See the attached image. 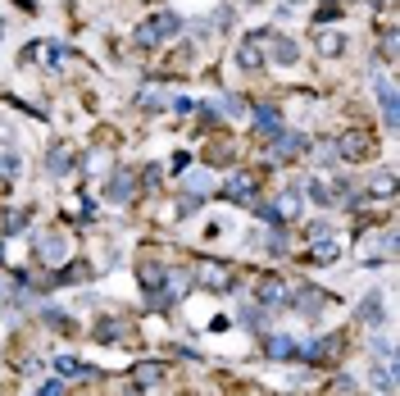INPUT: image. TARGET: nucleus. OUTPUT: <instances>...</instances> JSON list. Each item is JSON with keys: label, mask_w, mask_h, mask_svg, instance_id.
Here are the masks:
<instances>
[{"label": "nucleus", "mask_w": 400, "mask_h": 396, "mask_svg": "<svg viewBox=\"0 0 400 396\" xmlns=\"http://www.w3.org/2000/svg\"><path fill=\"white\" fill-rule=\"evenodd\" d=\"M37 251H41V260H64V251H68V246H64V237H59V232H50V237H46V246H37Z\"/></svg>", "instance_id": "2eb2a0df"}, {"label": "nucleus", "mask_w": 400, "mask_h": 396, "mask_svg": "<svg viewBox=\"0 0 400 396\" xmlns=\"http://www.w3.org/2000/svg\"><path fill=\"white\" fill-rule=\"evenodd\" d=\"M255 128H260V137H278V132H282V114L273 110V105H260V110H255Z\"/></svg>", "instance_id": "0eeeda50"}, {"label": "nucleus", "mask_w": 400, "mask_h": 396, "mask_svg": "<svg viewBox=\"0 0 400 396\" xmlns=\"http://www.w3.org/2000/svg\"><path fill=\"white\" fill-rule=\"evenodd\" d=\"M178 209H182V214H196V209H200V191L191 187V191H187L182 200H178Z\"/></svg>", "instance_id": "b1692460"}, {"label": "nucleus", "mask_w": 400, "mask_h": 396, "mask_svg": "<svg viewBox=\"0 0 400 396\" xmlns=\"http://www.w3.org/2000/svg\"><path fill=\"white\" fill-rule=\"evenodd\" d=\"M264 37H269V32H250L246 37V46H241V68H255V64H260V41H264Z\"/></svg>", "instance_id": "f8f14e48"}, {"label": "nucleus", "mask_w": 400, "mask_h": 396, "mask_svg": "<svg viewBox=\"0 0 400 396\" xmlns=\"http://www.w3.org/2000/svg\"><path fill=\"white\" fill-rule=\"evenodd\" d=\"M41 319L50 323V328H68V323H64V310H55V305H46V310H41Z\"/></svg>", "instance_id": "393cba45"}, {"label": "nucleus", "mask_w": 400, "mask_h": 396, "mask_svg": "<svg viewBox=\"0 0 400 396\" xmlns=\"http://www.w3.org/2000/svg\"><path fill=\"white\" fill-rule=\"evenodd\" d=\"M382 319H387V314H382V296H364V301H359V323L378 328Z\"/></svg>", "instance_id": "1a4fd4ad"}, {"label": "nucleus", "mask_w": 400, "mask_h": 396, "mask_svg": "<svg viewBox=\"0 0 400 396\" xmlns=\"http://www.w3.org/2000/svg\"><path fill=\"white\" fill-rule=\"evenodd\" d=\"M332 392H355V378H350V374H336V378H332Z\"/></svg>", "instance_id": "bb28decb"}, {"label": "nucleus", "mask_w": 400, "mask_h": 396, "mask_svg": "<svg viewBox=\"0 0 400 396\" xmlns=\"http://www.w3.org/2000/svg\"><path fill=\"white\" fill-rule=\"evenodd\" d=\"M50 173H55V178L68 173V151H64V146H55V151H50Z\"/></svg>", "instance_id": "aec40b11"}, {"label": "nucleus", "mask_w": 400, "mask_h": 396, "mask_svg": "<svg viewBox=\"0 0 400 396\" xmlns=\"http://www.w3.org/2000/svg\"><path fill=\"white\" fill-rule=\"evenodd\" d=\"M209 28L227 32V28H232V5H223V10H214V14H209Z\"/></svg>", "instance_id": "6ab92c4d"}, {"label": "nucleus", "mask_w": 400, "mask_h": 396, "mask_svg": "<svg viewBox=\"0 0 400 396\" xmlns=\"http://www.w3.org/2000/svg\"><path fill=\"white\" fill-rule=\"evenodd\" d=\"M373 383H378V392H396V374H391L387 364H382V369H373Z\"/></svg>", "instance_id": "412c9836"}, {"label": "nucleus", "mask_w": 400, "mask_h": 396, "mask_svg": "<svg viewBox=\"0 0 400 396\" xmlns=\"http://www.w3.org/2000/svg\"><path fill=\"white\" fill-rule=\"evenodd\" d=\"M378 100H382V114H387V128H396V87L387 77H378Z\"/></svg>", "instance_id": "9d476101"}, {"label": "nucleus", "mask_w": 400, "mask_h": 396, "mask_svg": "<svg viewBox=\"0 0 400 396\" xmlns=\"http://www.w3.org/2000/svg\"><path fill=\"white\" fill-rule=\"evenodd\" d=\"M137 383H164V364H137Z\"/></svg>", "instance_id": "a211bd4d"}, {"label": "nucleus", "mask_w": 400, "mask_h": 396, "mask_svg": "<svg viewBox=\"0 0 400 396\" xmlns=\"http://www.w3.org/2000/svg\"><path fill=\"white\" fill-rule=\"evenodd\" d=\"M269 142H273V155H282V160H296V155L305 151V137L301 132H287V128H282L278 137H269Z\"/></svg>", "instance_id": "7ed1b4c3"}, {"label": "nucleus", "mask_w": 400, "mask_h": 396, "mask_svg": "<svg viewBox=\"0 0 400 396\" xmlns=\"http://www.w3.org/2000/svg\"><path fill=\"white\" fill-rule=\"evenodd\" d=\"M323 301H327L323 292H314V287H296L292 296H287V305H292L296 314H309V319H314V314L323 310Z\"/></svg>", "instance_id": "f257e3e1"}, {"label": "nucleus", "mask_w": 400, "mask_h": 396, "mask_svg": "<svg viewBox=\"0 0 400 396\" xmlns=\"http://www.w3.org/2000/svg\"><path fill=\"white\" fill-rule=\"evenodd\" d=\"M200 283H205L209 292H223V287H227V274L218 269V264H200Z\"/></svg>", "instance_id": "4468645a"}, {"label": "nucleus", "mask_w": 400, "mask_h": 396, "mask_svg": "<svg viewBox=\"0 0 400 396\" xmlns=\"http://www.w3.org/2000/svg\"><path fill=\"white\" fill-rule=\"evenodd\" d=\"M155 37H160V41H164V37H178V32H182V19H178V14H155Z\"/></svg>", "instance_id": "ddd939ff"}, {"label": "nucleus", "mask_w": 400, "mask_h": 396, "mask_svg": "<svg viewBox=\"0 0 400 396\" xmlns=\"http://www.w3.org/2000/svg\"><path fill=\"white\" fill-rule=\"evenodd\" d=\"M37 392H46V396H59V392H64V383H59V378H50V383H41Z\"/></svg>", "instance_id": "cd10ccee"}, {"label": "nucleus", "mask_w": 400, "mask_h": 396, "mask_svg": "<svg viewBox=\"0 0 400 396\" xmlns=\"http://www.w3.org/2000/svg\"><path fill=\"white\" fill-rule=\"evenodd\" d=\"M292 5H301V0H292Z\"/></svg>", "instance_id": "c85d7f7f"}, {"label": "nucleus", "mask_w": 400, "mask_h": 396, "mask_svg": "<svg viewBox=\"0 0 400 396\" xmlns=\"http://www.w3.org/2000/svg\"><path fill=\"white\" fill-rule=\"evenodd\" d=\"M318 50H323V55H341V50H346V37H336V32H318Z\"/></svg>", "instance_id": "dca6fc26"}, {"label": "nucleus", "mask_w": 400, "mask_h": 396, "mask_svg": "<svg viewBox=\"0 0 400 396\" xmlns=\"http://www.w3.org/2000/svg\"><path fill=\"white\" fill-rule=\"evenodd\" d=\"M19 173V155H0V178H14Z\"/></svg>", "instance_id": "a878e982"}, {"label": "nucleus", "mask_w": 400, "mask_h": 396, "mask_svg": "<svg viewBox=\"0 0 400 396\" xmlns=\"http://www.w3.org/2000/svg\"><path fill=\"white\" fill-rule=\"evenodd\" d=\"M105 200H114V205H123V200H132V178L123 173V169H114V178L105 182Z\"/></svg>", "instance_id": "39448f33"}, {"label": "nucleus", "mask_w": 400, "mask_h": 396, "mask_svg": "<svg viewBox=\"0 0 400 396\" xmlns=\"http://www.w3.org/2000/svg\"><path fill=\"white\" fill-rule=\"evenodd\" d=\"M264 319H269V310H264V305H246V310H241V323H246V328H260Z\"/></svg>", "instance_id": "f3484780"}, {"label": "nucleus", "mask_w": 400, "mask_h": 396, "mask_svg": "<svg viewBox=\"0 0 400 396\" xmlns=\"http://www.w3.org/2000/svg\"><path fill=\"white\" fill-rule=\"evenodd\" d=\"M155 41H160V37H155V23L146 19V23L137 28V46H155Z\"/></svg>", "instance_id": "5701e85b"}, {"label": "nucleus", "mask_w": 400, "mask_h": 396, "mask_svg": "<svg viewBox=\"0 0 400 396\" xmlns=\"http://www.w3.org/2000/svg\"><path fill=\"white\" fill-rule=\"evenodd\" d=\"M336 151L346 155V160H364V155L373 151V142H368L364 132H346V137H341V146H336Z\"/></svg>", "instance_id": "423d86ee"}, {"label": "nucleus", "mask_w": 400, "mask_h": 396, "mask_svg": "<svg viewBox=\"0 0 400 396\" xmlns=\"http://www.w3.org/2000/svg\"><path fill=\"white\" fill-rule=\"evenodd\" d=\"M250 191H255V178H250V173H237V178L223 187V196H227V200H241V205H250Z\"/></svg>", "instance_id": "6e6552de"}, {"label": "nucleus", "mask_w": 400, "mask_h": 396, "mask_svg": "<svg viewBox=\"0 0 400 396\" xmlns=\"http://www.w3.org/2000/svg\"><path fill=\"white\" fill-rule=\"evenodd\" d=\"M264 351H269V360H292L301 346H296L292 337H269V341H264Z\"/></svg>", "instance_id": "9b49d317"}, {"label": "nucleus", "mask_w": 400, "mask_h": 396, "mask_svg": "<svg viewBox=\"0 0 400 396\" xmlns=\"http://www.w3.org/2000/svg\"><path fill=\"white\" fill-rule=\"evenodd\" d=\"M391 187H396V178H391V173H378V178H373V187H368V191H373V196H387Z\"/></svg>", "instance_id": "4be33fe9"}, {"label": "nucleus", "mask_w": 400, "mask_h": 396, "mask_svg": "<svg viewBox=\"0 0 400 396\" xmlns=\"http://www.w3.org/2000/svg\"><path fill=\"white\" fill-rule=\"evenodd\" d=\"M336 351H341V337H318V341H309V346L296 351V355H305L309 364H323V360H336Z\"/></svg>", "instance_id": "f03ea898"}, {"label": "nucleus", "mask_w": 400, "mask_h": 396, "mask_svg": "<svg viewBox=\"0 0 400 396\" xmlns=\"http://www.w3.org/2000/svg\"><path fill=\"white\" fill-rule=\"evenodd\" d=\"M269 41H273V64H287V68H292L296 59H301V46H296L292 37H278V32H269Z\"/></svg>", "instance_id": "20e7f679"}]
</instances>
